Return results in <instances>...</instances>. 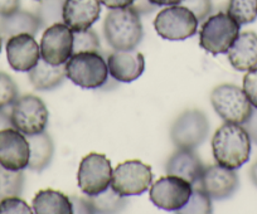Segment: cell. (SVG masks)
Instances as JSON below:
<instances>
[{"label":"cell","instance_id":"12","mask_svg":"<svg viewBox=\"0 0 257 214\" xmlns=\"http://www.w3.org/2000/svg\"><path fill=\"white\" fill-rule=\"evenodd\" d=\"M41 58L52 66L64 65L73 55V32L66 24L56 23L46 28L42 36Z\"/></svg>","mask_w":257,"mask_h":214},{"label":"cell","instance_id":"7","mask_svg":"<svg viewBox=\"0 0 257 214\" xmlns=\"http://www.w3.org/2000/svg\"><path fill=\"white\" fill-rule=\"evenodd\" d=\"M209 121L201 110H185L173 122L170 137L177 149L194 150L206 141Z\"/></svg>","mask_w":257,"mask_h":214},{"label":"cell","instance_id":"43","mask_svg":"<svg viewBox=\"0 0 257 214\" xmlns=\"http://www.w3.org/2000/svg\"><path fill=\"white\" fill-rule=\"evenodd\" d=\"M37 2H38V0H37Z\"/></svg>","mask_w":257,"mask_h":214},{"label":"cell","instance_id":"3","mask_svg":"<svg viewBox=\"0 0 257 214\" xmlns=\"http://www.w3.org/2000/svg\"><path fill=\"white\" fill-rule=\"evenodd\" d=\"M64 68L68 80L85 90H96L107 82V63L98 52L75 53L64 63Z\"/></svg>","mask_w":257,"mask_h":214},{"label":"cell","instance_id":"1","mask_svg":"<svg viewBox=\"0 0 257 214\" xmlns=\"http://www.w3.org/2000/svg\"><path fill=\"white\" fill-rule=\"evenodd\" d=\"M212 151L217 164L236 170L249 160L251 139L242 125L224 122L212 137Z\"/></svg>","mask_w":257,"mask_h":214},{"label":"cell","instance_id":"22","mask_svg":"<svg viewBox=\"0 0 257 214\" xmlns=\"http://www.w3.org/2000/svg\"><path fill=\"white\" fill-rule=\"evenodd\" d=\"M27 139L31 149L28 168L37 173L46 170L51 165L54 155V144L51 135L43 131L36 135H28Z\"/></svg>","mask_w":257,"mask_h":214},{"label":"cell","instance_id":"28","mask_svg":"<svg viewBox=\"0 0 257 214\" xmlns=\"http://www.w3.org/2000/svg\"><path fill=\"white\" fill-rule=\"evenodd\" d=\"M213 211L212 199L202 189L193 186L192 195L184 206L178 213L180 214H209Z\"/></svg>","mask_w":257,"mask_h":214},{"label":"cell","instance_id":"19","mask_svg":"<svg viewBox=\"0 0 257 214\" xmlns=\"http://www.w3.org/2000/svg\"><path fill=\"white\" fill-rule=\"evenodd\" d=\"M204 166L194 150L177 149L168 159L165 171L170 175H177L189 181L192 185L198 181Z\"/></svg>","mask_w":257,"mask_h":214},{"label":"cell","instance_id":"18","mask_svg":"<svg viewBox=\"0 0 257 214\" xmlns=\"http://www.w3.org/2000/svg\"><path fill=\"white\" fill-rule=\"evenodd\" d=\"M227 58L236 71L257 68V34L254 32L239 33L227 52Z\"/></svg>","mask_w":257,"mask_h":214},{"label":"cell","instance_id":"14","mask_svg":"<svg viewBox=\"0 0 257 214\" xmlns=\"http://www.w3.org/2000/svg\"><path fill=\"white\" fill-rule=\"evenodd\" d=\"M31 149L26 135L14 127L0 130V165L9 170L28 168Z\"/></svg>","mask_w":257,"mask_h":214},{"label":"cell","instance_id":"20","mask_svg":"<svg viewBox=\"0 0 257 214\" xmlns=\"http://www.w3.org/2000/svg\"><path fill=\"white\" fill-rule=\"evenodd\" d=\"M41 31V24L34 13L27 11H17L9 16H0V37L8 41L17 34L36 36Z\"/></svg>","mask_w":257,"mask_h":214},{"label":"cell","instance_id":"27","mask_svg":"<svg viewBox=\"0 0 257 214\" xmlns=\"http://www.w3.org/2000/svg\"><path fill=\"white\" fill-rule=\"evenodd\" d=\"M227 14L239 26L253 23L257 18V0H229Z\"/></svg>","mask_w":257,"mask_h":214},{"label":"cell","instance_id":"9","mask_svg":"<svg viewBox=\"0 0 257 214\" xmlns=\"http://www.w3.org/2000/svg\"><path fill=\"white\" fill-rule=\"evenodd\" d=\"M153 178L152 166L140 160H127L112 171L110 186L122 196L140 195L152 186Z\"/></svg>","mask_w":257,"mask_h":214},{"label":"cell","instance_id":"34","mask_svg":"<svg viewBox=\"0 0 257 214\" xmlns=\"http://www.w3.org/2000/svg\"><path fill=\"white\" fill-rule=\"evenodd\" d=\"M242 126L244 127V130L248 134L251 142L257 145V109L253 107V110L251 112V116L248 117V120Z\"/></svg>","mask_w":257,"mask_h":214},{"label":"cell","instance_id":"33","mask_svg":"<svg viewBox=\"0 0 257 214\" xmlns=\"http://www.w3.org/2000/svg\"><path fill=\"white\" fill-rule=\"evenodd\" d=\"M243 92L251 102L252 107L257 109V68L247 71L243 77Z\"/></svg>","mask_w":257,"mask_h":214},{"label":"cell","instance_id":"30","mask_svg":"<svg viewBox=\"0 0 257 214\" xmlns=\"http://www.w3.org/2000/svg\"><path fill=\"white\" fill-rule=\"evenodd\" d=\"M18 97L19 91L17 83L8 73L0 71V110L11 107Z\"/></svg>","mask_w":257,"mask_h":214},{"label":"cell","instance_id":"13","mask_svg":"<svg viewBox=\"0 0 257 214\" xmlns=\"http://www.w3.org/2000/svg\"><path fill=\"white\" fill-rule=\"evenodd\" d=\"M193 186L202 189L211 199L224 200L236 193L239 180L236 171L216 164L204 166L198 181Z\"/></svg>","mask_w":257,"mask_h":214},{"label":"cell","instance_id":"5","mask_svg":"<svg viewBox=\"0 0 257 214\" xmlns=\"http://www.w3.org/2000/svg\"><path fill=\"white\" fill-rule=\"evenodd\" d=\"M214 111L224 122L243 125L253 110L243 90L234 85L217 86L211 93Z\"/></svg>","mask_w":257,"mask_h":214},{"label":"cell","instance_id":"10","mask_svg":"<svg viewBox=\"0 0 257 214\" xmlns=\"http://www.w3.org/2000/svg\"><path fill=\"white\" fill-rule=\"evenodd\" d=\"M112 166L106 155L90 152L82 157L77 171V184L85 195L102 193L110 186Z\"/></svg>","mask_w":257,"mask_h":214},{"label":"cell","instance_id":"15","mask_svg":"<svg viewBox=\"0 0 257 214\" xmlns=\"http://www.w3.org/2000/svg\"><path fill=\"white\" fill-rule=\"evenodd\" d=\"M7 60L17 72H29L41 60V48L32 34H17L7 41Z\"/></svg>","mask_w":257,"mask_h":214},{"label":"cell","instance_id":"8","mask_svg":"<svg viewBox=\"0 0 257 214\" xmlns=\"http://www.w3.org/2000/svg\"><path fill=\"white\" fill-rule=\"evenodd\" d=\"M48 119L49 112L46 103L34 95L18 97L12 105V125L27 136L46 131Z\"/></svg>","mask_w":257,"mask_h":214},{"label":"cell","instance_id":"35","mask_svg":"<svg viewBox=\"0 0 257 214\" xmlns=\"http://www.w3.org/2000/svg\"><path fill=\"white\" fill-rule=\"evenodd\" d=\"M21 0H0V16H9L19 11Z\"/></svg>","mask_w":257,"mask_h":214},{"label":"cell","instance_id":"11","mask_svg":"<svg viewBox=\"0 0 257 214\" xmlns=\"http://www.w3.org/2000/svg\"><path fill=\"white\" fill-rule=\"evenodd\" d=\"M193 185L185 179L167 174L150 186L149 198L158 208L178 211L187 204L192 195Z\"/></svg>","mask_w":257,"mask_h":214},{"label":"cell","instance_id":"38","mask_svg":"<svg viewBox=\"0 0 257 214\" xmlns=\"http://www.w3.org/2000/svg\"><path fill=\"white\" fill-rule=\"evenodd\" d=\"M101 4L108 9H118V8H126L134 4L135 0H100Z\"/></svg>","mask_w":257,"mask_h":214},{"label":"cell","instance_id":"41","mask_svg":"<svg viewBox=\"0 0 257 214\" xmlns=\"http://www.w3.org/2000/svg\"><path fill=\"white\" fill-rule=\"evenodd\" d=\"M249 178H251V181L253 183V185L257 188V161H254L253 165L249 169Z\"/></svg>","mask_w":257,"mask_h":214},{"label":"cell","instance_id":"26","mask_svg":"<svg viewBox=\"0 0 257 214\" xmlns=\"http://www.w3.org/2000/svg\"><path fill=\"white\" fill-rule=\"evenodd\" d=\"M23 188V170H9L0 165V200L7 196H21Z\"/></svg>","mask_w":257,"mask_h":214},{"label":"cell","instance_id":"31","mask_svg":"<svg viewBox=\"0 0 257 214\" xmlns=\"http://www.w3.org/2000/svg\"><path fill=\"white\" fill-rule=\"evenodd\" d=\"M33 208L21 196H7L0 200V214H31Z\"/></svg>","mask_w":257,"mask_h":214},{"label":"cell","instance_id":"37","mask_svg":"<svg viewBox=\"0 0 257 214\" xmlns=\"http://www.w3.org/2000/svg\"><path fill=\"white\" fill-rule=\"evenodd\" d=\"M73 204V213H90L87 195L86 196H73L71 198Z\"/></svg>","mask_w":257,"mask_h":214},{"label":"cell","instance_id":"40","mask_svg":"<svg viewBox=\"0 0 257 214\" xmlns=\"http://www.w3.org/2000/svg\"><path fill=\"white\" fill-rule=\"evenodd\" d=\"M149 2L157 7H170L182 4L183 0H149Z\"/></svg>","mask_w":257,"mask_h":214},{"label":"cell","instance_id":"29","mask_svg":"<svg viewBox=\"0 0 257 214\" xmlns=\"http://www.w3.org/2000/svg\"><path fill=\"white\" fill-rule=\"evenodd\" d=\"M100 39L93 29L73 32V55L80 52H98Z\"/></svg>","mask_w":257,"mask_h":214},{"label":"cell","instance_id":"24","mask_svg":"<svg viewBox=\"0 0 257 214\" xmlns=\"http://www.w3.org/2000/svg\"><path fill=\"white\" fill-rule=\"evenodd\" d=\"M87 200L90 213H120L127 205L126 196L117 194L111 186L97 195H87Z\"/></svg>","mask_w":257,"mask_h":214},{"label":"cell","instance_id":"16","mask_svg":"<svg viewBox=\"0 0 257 214\" xmlns=\"http://www.w3.org/2000/svg\"><path fill=\"white\" fill-rule=\"evenodd\" d=\"M106 63L111 77L122 83H130L138 80L145 70L144 56L135 49L113 51L108 55Z\"/></svg>","mask_w":257,"mask_h":214},{"label":"cell","instance_id":"32","mask_svg":"<svg viewBox=\"0 0 257 214\" xmlns=\"http://www.w3.org/2000/svg\"><path fill=\"white\" fill-rule=\"evenodd\" d=\"M182 6L189 9L198 22H204L212 13L211 0H183Z\"/></svg>","mask_w":257,"mask_h":214},{"label":"cell","instance_id":"42","mask_svg":"<svg viewBox=\"0 0 257 214\" xmlns=\"http://www.w3.org/2000/svg\"><path fill=\"white\" fill-rule=\"evenodd\" d=\"M2 48H3V38L0 37V53H2Z\"/></svg>","mask_w":257,"mask_h":214},{"label":"cell","instance_id":"23","mask_svg":"<svg viewBox=\"0 0 257 214\" xmlns=\"http://www.w3.org/2000/svg\"><path fill=\"white\" fill-rule=\"evenodd\" d=\"M33 211L36 214H72L71 198L53 189L39 190L33 198Z\"/></svg>","mask_w":257,"mask_h":214},{"label":"cell","instance_id":"21","mask_svg":"<svg viewBox=\"0 0 257 214\" xmlns=\"http://www.w3.org/2000/svg\"><path fill=\"white\" fill-rule=\"evenodd\" d=\"M28 78L36 90L52 91L58 88L67 78V76H66L64 65L52 66L41 58L38 63L28 72Z\"/></svg>","mask_w":257,"mask_h":214},{"label":"cell","instance_id":"25","mask_svg":"<svg viewBox=\"0 0 257 214\" xmlns=\"http://www.w3.org/2000/svg\"><path fill=\"white\" fill-rule=\"evenodd\" d=\"M63 4L64 0H38L34 14L38 18L41 29L63 22Z\"/></svg>","mask_w":257,"mask_h":214},{"label":"cell","instance_id":"39","mask_svg":"<svg viewBox=\"0 0 257 214\" xmlns=\"http://www.w3.org/2000/svg\"><path fill=\"white\" fill-rule=\"evenodd\" d=\"M8 127H13L11 120V115L7 114L4 110H0V130L8 129Z\"/></svg>","mask_w":257,"mask_h":214},{"label":"cell","instance_id":"36","mask_svg":"<svg viewBox=\"0 0 257 214\" xmlns=\"http://www.w3.org/2000/svg\"><path fill=\"white\" fill-rule=\"evenodd\" d=\"M132 7L140 14V16L150 14L153 13V12H155V9H157V6L150 3L149 0H135L134 4H133Z\"/></svg>","mask_w":257,"mask_h":214},{"label":"cell","instance_id":"4","mask_svg":"<svg viewBox=\"0 0 257 214\" xmlns=\"http://www.w3.org/2000/svg\"><path fill=\"white\" fill-rule=\"evenodd\" d=\"M239 28L241 26L227 13L209 16L202 24L199 44L211 55H224L238 37Z\"/></svg>","mask_w":257,"mask_h":214},{"label":"cell","instance_id":"6","mask_svg":"<svg viewBox=\"0 0 257 214\" xmlns=\"http://www.w3.org/2000/svg\"><path fill=\"white\" fill-rule=\"evenodd\" d=\"M198 19L182 4L170 6L159 12L154 28L159 37L167 41H184L198 31Z\"/></svg>","mask_w":257,"mask_h":214},{"label":"cell","instance_id":"2","mask_svg":"<svg viewBox=\"0 0 257 214\" xmlns=\"http://www.w3.org/2000/svg\"><path fill=\"white\" fill-rule=\"evenodd\" d=\"M103 34L113 51L135 49L144 37L140 14L132 6L111 9L103 21Z\"/></svg>","mask_w":257,"mask_h":214},{"label":"cell","instance_id":"17","mask_svg":"<svg viewBox=\"0 0 257 214\" xmlns=\"http://www.w3.org/2000/svg\"><path fill=\"white\" fill-rule=\"evenodd\" d=\"M100 14V0H64L63 23L72 32L91 28L98 21Z\"/></svg>","mask_w":257,"mask_h":214}]
</instances>
